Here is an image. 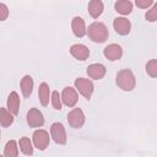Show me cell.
Returning a JSON list of instances; mask_svg holds the SVG:
<instances>
[{
    "label": "cell",
    "mask_w": 157,
    "mask_h": 157,
    "mask_svg": "<svg viewBox=\"0 0 157 157\" xmlns=\"http://www.w3.org/2000/svg\"><path fill=\"white\" fill-rule=\"evenodd\" d=\"M86 33L88 34V38L94 43H104L108 39L109 32L104 23L102 22H93L86 28Z\"/></svg>",
    "instance_id": "6da1fadb"
},
{
    "label": "cell",
    "mask_w": 157,
    "mask_h": 157,
    "mask_svg": "<svg viewBox=\"0 0 157 157\" xmlns=\"http://www.w3.org/2000/svg\"><path fill=\"white\" fill-rule=\"evenodd\" d=\"M115 82L118 87L125 92H130L135 88L136 86V78L134 72L130 69H123L117 74Z\"/></svg>",
    "instance_id": "7a4b0ae2"
},
{
    "label": "cell",
    "mask_w": 157,
    "mask_h": 157,
    "mask_svg": "<svg viewBox=\"0 0 157 157\" xmlns=\"http://www.w3.org/2000/svg\"><path fill=\"white\" fill-rule=\"evenodd\" d=\"M74 85H75L76 91H78V93L82 94L86 99H90V98L92 97L94 86H93V83H92L91 80H88V78H83V77H78V78L75 80Z\"/></svg>",
    "instance_id": "3957f363"
},
{
    "label": "cell",
    "mask_w": 157,
    "mask_h": 157,
    "mask_svg": "<svg viewBox=\"0 0 157 157\" xmlns=\"http://www.w3.org/2000/svg\"><path fill=\"white\" fill-rule=\"evenodd\" d=\"M32 141H33V145L36 148H38L39 151H44L49 146V142H50L49 132L43 129H38L33 132Z\"/></svg>",
    "instance_id": "277c9868"
},
{
    "label": "cell",
    "mask_w": 157,
    "mask_h": 157,
    "mask_svg": "<svg viewBox=\"0 0 157 157\" xmlns=\"http://www.w3.org/2000/svg\"><path fill=\"white\" fill-rule=\"evenodd\" d=\"M50 137L58 145H65L66 144V140H67L66 131H65V128L61 123L56 121V123L52 124V126H50Z\"/></svg>",
    "instance_id": "5b68a950"
},
{
    "label": "cell",
    "mask_w": 157,
    "mask_h": 157,
    "mask_svg": "<svg viewBox=\"0 0 157 157\" xmlns=\"http://www.w3.org/2000/svg\"><path fill=\"white\" fill-rule=\"evenodd\" d=\"M85 120H86V117H85L82 109H80V108H74L67 114V123L74 129H81L85 124Z\"/></svg>",
    "instance_id": "8992f818"
},
{
    "label": "cell",
    "mask_w": 157,
    "mask_h": 157,
    "mask_svg": "<svg viewBox=\"0 0 157 157\" xmlns=\"http://www.w3.org/2000/svg\"><path fill=\"white\" fill-rule=\"evenodd\" d=\"M60 96H61V102H63L66 107H69V108L75 107L76 103H77V101H78V94H77L76 88H72V87H70V86L65 87V88L63 90V92H61Z\"/></svg>",
    "instance_id": "52a82bcc"
},
{
    "label": "cell",
    "mask_w": 157,
    "mask_h": 157,
    "mask_svg": "<svg viewBox=\"0 0 157 157\" xmlns=\"http://www.w3.org/2000/svg\"><path fill=\"white\" fill-rule=\"evenodd\" d=\"M27 124L29 128H40L44 124V117L37 108H31L27 112Z\"/></svg>",
    "instance_id": "ba28073f"
},
{
    "label": "cell",
    "mask_w": 157,
    "mask_h": 157,
    "mask_svg": "<svg viewBox=\"0 0 157 157\" xmlns=\"http://www.w3.org/2000/svg\"><path fill=\"white\" fill-rule=\"evenodd\" d=\"M103 55L109 61H117L123 56V48L119 44L112 43L103 49Z\"/></svg>",
    "instance_id": "9c48e42d"
},
{
    "label": "cell",
    "mask_w": 157,
    "mask_h": 157,
    "mask_svg": "<svg viewBox=\"0 0 157 157\" xmlns=\"http://www.w3.org/2000/svg\"><path fill=\"white\" fill-rule=\"evenodd\" d=\"M113 27L115 29V32L120 36H126L130 33L131 29V23L128 18L125 17H117L113 22Z\"/></svg>",
    "instance_id": "30bf717a"
},
{
    "label": "cell",
    "mask_w": 157,
    "mask_h": 157,
    "mask_svg": "<svg viewBox=\"0 0 157 157\" xmlns=\"http://www.w3.org/2000/svg\"><path fill=\"white\" fill-rule=\"evenodd\" d=\"M107 72V69L103 64H99V63H96V64H91L88 65L87 67V75L90 78H93V80H101L104 77Z\"/></svg>",
    "instance_id": "8fae6325"
},
{
    "label": "cell",
    "mask_w": 157,
    "mask_h": 157,
    "mask_svg": "<svg viewBox=\"0 0 157 157\" xmlns=\"http://www.w3.org/2000/svg\"><path fill=\"white\" fill-rule=\"evenodd\" d=\"M70 54L77 60H86L90 56V49L85 44H74L70 47Z\"/></svg>",
    "instance_id": "7c38bea8"
},
{
    "label": "cell",
    "mask_w": 157,
    "mask_h": 157,
    "mask_svg": "<svg viewBox=\"0 0 157 157\" xmlns=\"http://www.w3.org/2000/svg\"><path fill=\"white\" fill-rule=\"evenodd\" d=\"M71 29H72V33L75 37L82 38L86 34V25H85L83 18L75 16L71 21Z\"/></svg>",
    "instance_id": "4fadbf2b"
},
{
    "label": "cell",
    "mask_w": 157,
    "mask_h": 157,
    "mask_svg": "<svg viewBox=\"0 0 157 157\" xmlns=\"http://www.w3.org/2000/svg\"><path fill=\"white\" fill-rule=\"evenodd\" d=\"M20 97H18V93L12 91L9 97H7V109L13 114V115H17L18 114V109H20Z\"/></svg>",
    "instance_id": "5bb4252c"
},
{
    "label": "cell",
    "mask_w": 157,
    "mask_h": 157,
    "mask_svg": "<svg viewBox=\"0 0 157 157\" xmlns=\"http://www.w3.org/2000/svg\"><path fill=\"white\" fill-rule=\"evenodd\" d=\"M104 10V5L102 0H90L88 2V13L93 18H98Z\"/></svg>",
    "instance_id": "9a60e30c"
},
{
    "label": "cell",
    "mask_w": 157,
    "mask_h": 157,
    "mask_svg": "<svg viewBox=\"0 0 157 157\" xmlns=\"http://www.w3.org/2000/svg\"><path fill=\"white\" fill-rule=\"evenodd\" d=\"M33 78L29 76V75H26L21 78V82H20V86H21V91H22V94L25 97H29L32 94V91H33Z\"/></svg>",
    "instance_id": "2e32d148"
},
{
    "label": "cell",
    "mask_w": 157,
    "mask_h": 157,
    "mask_svg": "<svg viewBox=\"0 0 157 157\" xmlns=\"http://www.w3.org/2000/svg\"><path fill=\"white\" fill-rule=\"evenodd\" d=\"M38 97H39V102L43 107L48 105L49 103V98H50V90H49V86L48 83L45 82H42L39 85V88H38Z\"/></svg>",
    "instance_id": "e0dca14e"
},
{
    "label": "cell",
    "mask_w": 157,
    "mask_h": 157,
    "mask_svg": "<svg viewBox=\"0 0 157 157\" xmlns=\"http://www.w3.org/2000/svg\"><path fill=\"white\" fill-rule=\"evenodd\" d=\"M13 123V114L7 109L0 107V126L9 128Z\"/></svg>",
    "instance_id": "ac0fdd59"
},
{
    "label": "cell",
    "mask_w": 157,
    "mask_h": 157,
    "mask_svg": "<svg viewBox=\"0 0 157 157\" xmlns=\"http://www.w3.org/2000/svg\"><path fill=\"white\" fill-rule=\"evenodd\" d=\"M114 9L121 15H129L132 11V4L130 0H118L114 4Z\"/></svg>",
    "instance_id": "d6986e66"
},
{
    "label": "cell",
    "mask_w": 157,
    "mask_h": 157,
    "mask_svg": "<svg viewBox=\"0 0 157 157\" xmlns=\"http://www.w3.org/2000/svg\"><path fill=\"white\" fill-rule=\"evenodd\" d=\"M18 147H20V150L23 155H26V156H32L33 155V145H32V141L28 137H26V136L21 137L20 141H18Z\"/></svg>",
    "instance_id": "ffe728a7"
},
{
    "label": "cell",
    "mask_w": 157,
    "mask_h": 157,
    "mask_svg": "<svg viewBox=\"0 0 157 157\" xmlns=\"http://www.w3.org/2000/svg\"><path fill=\"white\" fill-rule=\"evenodd\" d=\"M4 156L5 157H17L18 156V146L15 140H10L6 142L4 147Z\"/></svg>",
    "instance_id": "44dd1931"
},
{
    "label": "cell",
    "mask_w": 157,
    "mask_h": 157,
    "mask_svg": "<svg viewBox=\"0 0 157 157\" xmlns=\"http://www.w3.org/2000/svg\"><path fill=\"white\" fill-rule=\"evenodd\" d=\"M146 72L148 76L151 77H157V60L156 59H151L150 61H147L146 64Z\"/></svg>",
    "instance_id": "7402d4cb"
},
{
    "label": "cell",
    "mask_w": 157,
    "mask_h": 157,
    "mask_svg": "<svg viewBox=\"0 0 157 157\" xmlns=\"http://www.w3.org/2000/svg\"><path fill=\"white\" fill-rule=\"evenodd\" d=\"M50 99H52V105H53V108L56 109V110H60L63 102H61V96L59 94L58 91H53V92L50 93Z\"/></svg>",
    "instance_id": "603a6c76"
},
{
    "label": "cell",
    "mask_w": 157,
    "mask_h": 157,
    "mask_svg": "<svg viewBox=\"0 0 157 157\" xmlns=\"http://www.w3.org/2000/svg\"><path fill=\"white\" fill-rule=\"evenodd\" d=\"M145 17H146V20L150 21V22H156V21H157V5H156V4H153L152 7L146 12Z\"/></svg>",
    "instance_id": "cb8c5ba5"
},
{
    "label": "cell",
    "mask_w": 157,
    "mask_h": 157,
    "mask_svg": "<svg viewBox=\"0 0 157 157\" xmlns=\"http://www.w3.org/2000/svg\"><path fill=\"white\" fill-rule=\"evenodd\" d=\"M155 0H135V4L140 9H148L151 5H153Z\"/></svg>",
    "instance_id": "d4e9b609"
},
{
    "label": "cell",
    "mask_w": 157,
    "mask_h": 157,
    "mask_svg": "<svg viewBox=\"0 0 157 157\" xmlns=\"http://www.w3.org/2000/svg\"><path fill=\"white\" fill-rule=\"evenodd\" d=\"M7 17H9V7L5 4L0 2V21H5Z\"/></svg>",
    "instance_id": "484cf974"
},
{
    "label": "cell",
    "mask_w": 157,
    "mask_h": 157,
    "mask_svg": "<svg viewBox=\"0 0 157 157\" xmlns=\"http://www.w3.org/2000/svg\"><path fill=\"white\" fill-rule=\"evenodd\" d=\"M0 137H1V132H0Z\"/></svg>",
    "instance_id": "4316f807"
}]
</instances>
